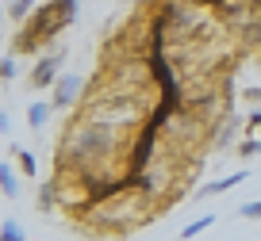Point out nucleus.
Returning a JSON list of instances; mask_svg holds the SVG:
<instances>
[{
  "instance_id": "nucleus-1",
  "label": "nucleus",
  "mask_w": 261,
  "mask_h": 241,
  "mask_svg": "<svg viewBox=\"0 0 261 241\" xmlns=\"http://www.w3.org/2000/svg\"><path fill=\"white\" fill-rule=\"evenodd\" d=\"M77 0H46L42 4V12L35 16V23H31V31L35 35H42V39H50V35H58L65 23H73L77 19Z\"/></svg>"
},
{
  "instance_id": "nucleus-2",
  "label": "nucleus",
  "mask_w": 261,
  "mask_h": 241,
  "mask_svg": "<svg viewBox=\"0 0 261 241\" xmlns=\"http://www.w3.org/2000/svg\"><path fill=\"white\" fill-rule=\"evenodd\" d=\"M81 84H85V80L73 77V73L58 77V84H54V104H58V107H69L77 96H81Z\"/></svg>"
},
{
  "instance_id": "nucleus-3",
  "label": "nucleus",
  "mask_w": 261,
  "mask_h": 241,
  "mask_svg": "<svg viewBox=\"0 0 261 241\" xmlns=\"http://www.w3.org/2000/svg\"><path fill=\"white\" fill-rule=\"evenodd\" d=\"M58 62H62V57H42V62L31 69V80L39 84V88L42 84H58Z\"/></svg>"
},
{
  "instance_id": "nucleus-4",
  "label": "nucleus",
  "mask_w": 261,
  "mask_h": 241,
  "mask_svg": "<svg viewBox=\"0 0 261 241\" xmlns=\"http://www.w3.org/2000/svg\"><path fill=\"white\" fill-rule=\"evenodd\" d=\"M246 180V172H230V176H223V180H215V184H207V188H200V199H207V195H223V192H230V188H238Z\"/></svg>"
},
{
  "instance_id": "nucleus-5",
  "label": "nucleus",
  "mask_w": 261,
  "mask_h": 241,
  "mask_svg": "<svg viewBox=\"0 0 261 241\" xmlns=\"http://www.w3.org/2000/svg\"><path fill=\"white\" fill-rule=\"evenodd\" d=\"M46 119H50V107L42 104V100H35V104L27 107V127H31V130H42V127H46Z\"/></svg>"
},
{
  "instance_id": "nucleus-6",
  "label": "nucleus",
  "mask_w": 261,
  "mask_h": 241,
  "mask_svg": "<svg viewBox=\"0 0 261 241\" xmlns=\"http://www.w3.org/2000/svg\"><path fill=\"white\" fill-rule=\"evenodd\" d=\"M0 192L8 195V199H16V195H19V180H16V172H12L8 165H0Z\"/></svg>"
},
{
  "instance_id": "nucleus-7",
  "label": "nucleus",
  "mask_w": 261,
  "mask_h": 241,
  "mask_svg": "<svg viewBox=\"0 0 261 241\" xmlns=\"http://www.w3.org/2000/svg\"><path fill=\"white\" fill-rule=\"evenodd\" d=\"M212 226H215V215H204V218H196V222H188L185 230H180V237H185V241H192L196 233H204V230H212Z\"/></svg>"
},
{
  "instance_id": "nucleus-8",
  "label": "nucleus",
  "mask_w": 261,
  "mask_h": 241,
  "mask_svg": "<svg viewBox=\"0 0 261 241\" xmlns=\"http://www.w3.org/2000/svg\"><path fill=\"white\" fill-rule=\"evenodd\" d=\"M12 153H16L19 169H23L27 176H35V172H39V165H35V153H31V149H23V145H16V149H12Z\"/></svg>"
},
{
  "instance_id": "nucleus-9",
  "label": "nucleus",
  "mask_w": 261,
  "mask_h": 241,
  "mask_svg": "<svg viewBox=\"0 0 261 241\" xmlns=\"http://www.w3.org/2000/svg\"><path fill=\"white\" fill-rule=\"evenodd\" d=\"M0 241H23V226L4 218V222H0Z\"/></svg>"
},
{
  "instance_id": "nucleus-10",
  "label": "nucleus",
  "mask_w": 261,
  "mask_h": 241,
  "mask_svg": "<svg viewBox=\"0 0 261 241\" xmlns=\"http://www.w3.org/2000/svg\"><path fill=\"white\" fill-rule=\"evenodd\" d=\"M19 73V65H16V57H4V62H0V80H12Z\"/></svg>"
},
{
  "instance_id": "nucleus-11",
  "label": "nucleus",
  "mask_w": 261,
  "mask_h": 241,
  "mask_svg": "<svg viewBox=\"0 0 261 241\" xmlns=\"http://www.w3.org/2000/svg\"><path fill=\"white\" fill-rule=\"evenodd\" d=\"M238 215H242V218H261V199L242 203V207H238Z\"/></svg>"
},
{
  "instance_id": "nucleus-12",
  "label": "nucleus",
  "mask_w": 261,
  "mask_h": 241,
  "mask_svg": "<svg viewBox=\"0 0 261 241\" xmlns=\"http://www.w3.org/2000/svg\"><path fill=\"white\" fill-rule=\"evenodd\" d=\"M8 4H12V16H16V19H23L27 12H31V4H35V0H8Z\"/></svg>"
},
{
  "instance_id": "nucleus-13",
  "label": "nucleus",
  "mask_w": 261,
  "mask_h": 241,
  "mask_svg": "<svg viewBox=\"0 0 261 241\" xmlns=\"http://www.w3.org/2000/svg\"><path fill=\"white\" fill-rule=\"evenodd\" d=\"M253 153H261V138H257V142H253V138L242 142V157H253Z\"/></svg>"
},
{
  "instance_id": "nucleus-14",
  "label": "nucleus",
  "mask_w": 261,
  "mask_h": 241,
  "mask_svg": "<svg viewBox=\"0 0 261 241\" xmlns=\"http://www.w3.org/2000/svg\"><path fill=\"white\" fill-rule=\"evenodd\" d=\"M50 203H54V192H50V188H42V192H39V207H50Z\"/></svg>"
},
{
  "instance_id": "nucleus-15",
  "label": "nucleus",
  "mask_w": 261,
  "mask_h": 241,
  "mask_svg": "<svg viewBox=\"0 0 261 241\" xmlns=\"http://www.w3.org/2000/svg\"><path fill=\"white\" fill-rule=\"evenodd\" d=\"M8 127H12V123H8V115L0 111V134H8Z\"/></svg>"
},
{
  "instance_id": "nucleus-16",
  "label": "nucleus",
  "mask_w": 261,
  "mask_h": 241,
  "mask_svg": "<svg viewBox=\"0 0 261 241\" xmlns=\"http://www.w3.org/2000/svg\"><path fill=\"white\" fill-rule=\"evenodd\" d=\"M250 127H253V130H261V111H253V115H250Z\"/></svg>"
}]
</instances>
